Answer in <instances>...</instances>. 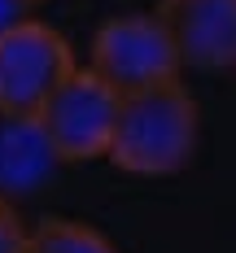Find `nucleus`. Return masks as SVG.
I'll list each match as a JSON object with an SVG mask.
<instances>
[{
    "instance_id": "obj_3",
    "label": "nucleus",
    "mask_w": 236,
    "mask_h": 253,
    "mask_svg": "<svg viewBox=\"0 0 236 253\" xmlns=\"http://www.w3.org/2000/svg\"><path fill=\"white\" fill-rule=\"evenodd\" d=\"M118 92L105 83L92 66H75L70 75L57 83L44 109L35 114V123L44 131L48 149L57 162H96L109 153L114 123H118Z\"/></svg>"
},
{
    "instance_id": "obj_8",
    "label": "nucleus",
    "mask_w": 236,
    "mask_h": 253,
    "mask_svg": "<svg viewBox=\"0 0 236 253\" xmlns=\"http://www.w3.org/2000/svg\"><path fill=\"white\" fill-rule=\"evenodd\" d=\"M26 231L31 227L22 223V214L0 192V253H26Z\"/></svg>"
},
{
    "instance_id": "obj_7",
    "label": "nucleus",
    "mask_w": 236,
    "mask_h": 253,
    "mask_svg": "<svg viewBox=\"0 0 236 253\" xmlns=\"http://www.w3.org/2000/svg\"><path fill=\"white\" fill-rule=\"evenodd\" d=\"M26 253H118L114 240L79 218H40L26 231Z\"/></svg>"
},
{
    "instance_id": "obj_6",
    "label": "nucleus",
    "mask_w": 236,
    "mask_h": 253,
    "mask_svg": "<svg viewBox=\"0 0 236 253\" xmlns=\"http://www.w3.org/2000/svg\"><path fill=\"white\" fill-rule=\"evenodd\" d=\"M57 162V153L48 149L44 131L35 118H18V123H4L0 131V179L13 183V188H31L48 175V166Z\"/></svg>"
},
{
    "instance_id": "obj_4",
    "label": "nucleus",
    "mask_w": 236,
    "mask_h": 253,
    "mask_svg": "<svg viewBox=\"0 0 236 253\" xmlns=\"http://www.w3.org/2000/svg\"><path fill=\"white\" fill-rule=\"evenodd\" d=\"M88 66L118 92H140V87H153L166 79H180L184 61L180 48L171 40L166 22L157 13H118V18H105L92 35V48H88Z\"/></svg>"
},
{
    "instance_id": "obj_2",
    "label": "nucleus",
    "mask_w": 236,
    "mask_h": 253,
    "mask_svg": "<svg viewBox=\"0 0 236 253\" xmlns=\"http://www.w3.org/2000/svg\"><path fill=\"white\" fill-rule=\"evenodd\" d=\"M75 66V48L57 26L26 13L0 26V123L35 118Z\"/></svg>"
},
{
    "instance_id": "obj_10",
    "label": "nucleus",
    "mask_w": 236,
    "mask_h": 253,
    "mask_svg": "<svg viewBox=\"0 0 236 253\" xmlns=\"http://www.w3.org/2000/svg\"><path fill=\"white\" fill-rule=\"evenodd\" d=\"M26 4H40V0H26Z\"/></svg>"
},
{
    "instance_id": "obj_9",
    "label": "nucleus",
    "mask_w": 236,
    "mask_h": 253,
    "mask_svg": "<svg viewBox=\"0 0 236 253\" xmlns=\"http://www.w3.org/2000/svg\"><path fill=\"white\" fill-rule=\"evenodd\" d=\"M26 0H0V26H9L13 18H22Z\"/></svg>"
},
{
    "instance_id": "obj_1",
    "label": "nucleus",
    "mask_w": 236,
    "mask_h": 253,
    "mask_svg": "<svg viewBox=\"0 0 236 253\" xmlns=\"http://www.w3.org/2000/svg\"><path fill=\"white\" fill-rule=\"evenodd\" d=\"M201 109L180 79L127 92L118 101V123L109 140V162L136 179H166L180 175L197 153Z\"/></svg>"
},
{
    "instance_id": "obj_5",
    "label": "nucleus",
    "mask_w": 236,
    "mask_h": 253,
    "mask_svg": "<svg viewBox=\"0 0 236 253\" xmlns=\"http://www.w3.org/2000/svg\"><path fill=\"white\" fill-rule=\"evenodd\" d=\"M180 61L192 70H236V0H157Z\"/></svg>"
}]
</instances>
